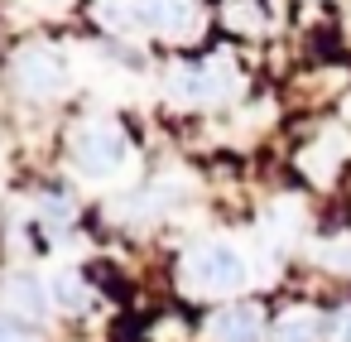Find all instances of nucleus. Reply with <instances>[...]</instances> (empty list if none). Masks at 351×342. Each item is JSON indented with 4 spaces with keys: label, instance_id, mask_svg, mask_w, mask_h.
<instances>
[{
    "label": "nucleus",
    "instance_id": "nucleus-1",
    "mask_svg": "<svg viewBox=\"0 0 351 342\" xmlns=\"http://www.w3.org/2000/svg\"><path fill=\"white\" fill-rule=\"evenodd\" d=\"M188 284L193 289H207V294H236L245 284V260L236 246L226 241H207L188 255Z\"/></svg>",
    "mask_w": 351,
    "mask_h": 342
},
{
    "label": "nucleus",
    "instance_id": "nucleus-2",
    "mask_svg": "<svg viewBox=\"0 0 351 342\" xmlns=\"http://www.w3.org/2000/svg\"><path fill=\"white\" fill-rule=\"evenodd\" d=\"M125 155H130V145H125V130H121V126H111V121H97V126H87V130L77 135V145H73V159H77V169H82V174H92V179H106V174H116V169L125 164Z\"/></svg>",
    "mask_w": 351,
    "mask_h": 342
},
{
    "label": "nucleus",
    "instance_id": "nucleus-3",
    "mask_svg": "<svg viewBox=\"0 0 351 342\" xmlns=\"http://www.w3.org/2000/svg\"><path fill=\"white\" fill-rule=\"evenodd\" d=\"M15 73H20V87L29 97H58L68 87V78H73L68 58L53 54V49H25L20 63H15Z\"/></svg>",
    "mask_w": 351,
    "mask_h": 342
},
{
    "label": "nucleus",
    "instance_id": "nucleus-4",
    "mask_svg": "<svg viewBox=\"0 0 351 342\" xmlns=\"http://www.w3.org/2000/svg\"><path fill=\"white\" fill-rule=\"evenodd\" d=\"M212 342H255L260 337V308L255 304H231L207 323Z\"/></svg>",
    "mask_w": 351,
    "mask_h": 342
},
{
    "label": "nucleus",
    "instance_id": "nucleus-5",
    "mask_svg": "<svg viewBox=\"0 0 351 342\" xmlns=\"http://www.w3.org/2000/svg\"><path fill=\"white\" fill-rule=\"evenodd\" d=\"M10 304H15V313H25V318H44L49 313V289L34 280V275H15L10 280Z\"/></svg>",
    "mask_w": 351,
    "mask_h": 342
},
{
    "label": "nucleus",
    "instance_id": "nucleus-6",
    "mask_svg": "<svg viewBox=\"0 0 351 342\" xmlns=\"http://www.w3.org/2000/svg\"><path fill=\"white\" fill-rule=\"evenodd\" d=\"M49 294H53V304H58V308H68V313L92 308V294H87V284H82L77 275H58V280L49 284Z\"/></svg>",
    "mask_w": 351,
    "mask_h": 342
},
{
    "label": "nucleus",
    "instance_id": "nucleus-7",
    "mask_svg": "<svg viewBox=\"0 0 351 342\" xmlns=\"http://www.w3.org/2000/svg\"><path fill=\"white\" fill-rule=\"evenodd\" d=\"M313 332H317L313 313H289V318H279V323H274L269 342H313Z\"/></svg>",
    "mask_w": 351,
    "mask_h": 342
},
{
    "label": "nucleus",
    "instance_id": "nucleus-8",
    "mask_svg": "<svg viewBox=\"0 0 351 342\" xmlns=\"http://www.w3.org/2000/svg\"><path fill=\"white\" fill-rule=\"evenodd\" d=\"M332 337H337V342H351V308H341V313L332 318Z\"/></svg>",
    "mask_w": 351,
    "mask_h": 342
},
{
    "label": "nucleus",
    "instance_id": "nucleus-9",
    "mask_svg": "<svg viewBox=\"0 0 351 342\" xmlns=\"http://www.w3.org/2000/svg\"><path fill=\"white\" fill-rule=\"evenodd\" d=\"M0 342H34V337H25V328H15L10 318H0Z\"/></svg>",
    "mask_w": 351,
    "mask_h": 342
}]
</instances>
